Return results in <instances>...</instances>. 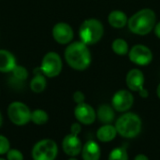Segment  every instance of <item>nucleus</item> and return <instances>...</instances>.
<instances>
[{
	"label": "nucleus",
	"mask_w": 160,
	"mask_h": 160,
	"mask_svg": "<svg viewBox=\"0 0 160 160\" xmlns=\"http://www.w3.org/2000/svg\"><path fill=\"white\" fill-rule=\"evenodd\" d=\"M91 52L82 41L70 43L65 50V60L75 70H85L91 64Z\"/></svg>",
	"instance_id": "nucleus-1"
},
{
	"label": "nucleus",
	"mask_w": 160,
	"mask_h": 160,
	"mask_svg": "<svg viewBox=\"0 0 160 160\" xmlns=\"http://www.w3.org/2000/svg\"><path fill=\"white\" fill-rule=\"evenodd\" d=\"M156 22L157 17L155 11L151 8H143L134 13L128 19V25L133 34L144 36L155 28Z\"/></svg>",
	"instance_id": "nucleus-2"
},
{
	"label": "nucleus",
	"mask_w": 160,
	"mask_h": 160,
	"mask_svg": "<svg viewBox=\"0 0 160 160\" xmlns=\"http://www.w3.org/2000/svg\"><path fill=\"white\" fill-rule=\"evenodd\" d=\"M117 133L126 139H134L142 131V122L141 117L134 112H124L115 122Z\"/></svg>",
	"instance_id": "nucleus-3"
},
{
	"label": "nucleus",
	"mask_w": 160,
	"mask_h": 160,
	"mask_svg": "<svg viewBox=\"0 0 160 160\" xmlns=\"http://www.w3.org/2000/svg\"><path fill=\"white\" fill-rule=\"evenodd\" d=\"M104 26L102 22L97 19H87L80 26L79 36L81 41L86 45H94L98 43L103 37Z\"/></svg>",
	"instance_id": "nucleus-4"
},
{
	"label": "nucleus",
	"mask_w": 160,
	"mask_h": 160,
	"mask_svg": "<svg viewBox=\"0 0 160 160\" xmlns=\"http://www.w3.org/2000/svg\"><path fill=\"white\" fill-rule=\"evenodd\" d=\"M57 154V143L52 139H43L38 142L32 149L33 160H55Z\"/></svg>",
	"instance_id": "nucleus-5"
},
{
	"label": "nucleus",
	"mask_w": 160,
	"mask_h": 160,
	"mask_svg": "<svg viewBox=\"0 0 160 160\" xmlns=\"http://www.w3.org/2000/svg\"><path fill=\"white\" fill-rule=\"evenodd\" d=\"M31 111L21 101H13L8 107V116L12 124L22 127L31 121Z\"/></svg>",
	"instance_id": "nucleus-6"
},
{
	"label": "nucleus",
	"mask_w": 160,
	"mask_h": 160,
	"mask_svg": "<svg viewBox=\"0 0 160 160\" xmlns=\"http://www.w3.org/2000/svg\"><path fill=\"white\" fill-rule=\"evenodd\" d=\"M39 68L41 72L48 78L57 77L63 68V63L60 55L54 52H47L42 58Z\"/></svg>",
	"instance_id": "nucleus-7"
},
{
	"label": "nucleus",
	"mask_w": 160,
	"mask_h": 160,
	"mask_svg": "<svg viewBox=\"0 0 160 160\" xmlns=\"http://www.w3.org/2000/svg\"><path fill=\"white\" fill-rule=\"evenodd\" d=\"M134 103V97L128 90L117 91L112 98V108L119 112H127L130 110Z\"/></svg>",
	"instance_id": "nucleus-8"
},
{
	"label": "nucleus",
	"mask_w": 160,
	"mask_h": 160,
	"mask_svg": "<svg viewBox=\"0 0 160 160\" xmlns=\"http://www.w3.org/2000/svg\"><path fill=\"white\" fill-rule=\"evenodd\" d=\"M128 56L130 61L138 66H147L153 60L152 51L142 44L134 45L128 52Z\"/></svg>",
	"instance_id": "nucleus-9"
},
{
	"label": "nucleus",
	"mask_w": 160,
	"mask_h": 160,
	"mask_svg": "<svg viewBox=\"0 0 160 160\" xmlns=\"http://www.w3.org/2000/svg\"><path fill=\"white\" fill-rule=\"evenodd\" d=\"M74 116L80 124L90 126L97 119V112L91 105L83 102L77 104L74 109Z\"/></svg>",
	"instance_id": "nucleus-10"
},
{
	"label": "nucleus",
	"mask_w": 160,
	"mask_h": 160,
	"mask_svg": "<svg viewBox=\"0 0 160 160\" xmlns=\"http://www.w3.org/2000/svg\"><path fill=\"white\" fill-rule=\"evenodd\" d=\"M52 37L54 40L59 44H68L74 37V32L72 27L64 22H57L52 28Z\"/></svg>",
	"instance_id": "nucleus-11"
},
{
	"label": "nucleus",
	"mask_w": 160,
	"mask_h": 160,
	"mask_svg": "<svg viewBox=\"0 0 160 160\" xmlns=\"http://www.w3.org/2000/svg\"><path fill=\"white\" fill-rule=\"evenodd\" d=\"M62 148L64 153L68 157L79 156L82 149V143L79 138V135L69 133L65 136L62 142Z\"/></svg>",
	"instance_id": "nucleus-12"
},
{
	"label": "nucleus",
	"mask_w": 160,
	"mask_h": 160,
	"mask_svg": "<svg viewBox=\"0 0 160 160\" xmlns=\"http://www.w3.org/2000/svg\"><path fill=\"white\" fill-rule=\"evenodd\" d=\"M145 78L142 70L138 68H133L129 70L126 77V82L128 88L133 92H141L144 87Z\"/></svg>",
	"instance_id": "nucleus-13"
},
{
	"label": "nucleus",
	"mask_w": 160,
	"mask_h": 160,
	"mask_svg": "<svg viewBox=\"0 0 160 160\" xmlns=\"http://www.w3.org/2000/svg\"><path fill=\"white\" fill-rule=\"evenodd\" d=\"M82 160H99L101 158V149L95 141H87L82 149Z\"/></svg>",
	"instance_id": "nucleus-14"
},
{
	"label": "nucleus",
	"mask_w": 160,
	"mask_h": 160,
	"mask_svg": "<svg viewBox=\"0 0 160 160\" xmlns=\"http://www.w3.org/2000/svg\"><path fill=\"white\" fill-rule=\"evenodd\" d=\"M16 66L15 56L8 50H0V72H11Z\"/></svg>",
	"instance_id": "nucleus-15"
},
{
	"label": "nucleus",
	"mask_w": 160,
	"mask_h": 160,
	"mask_svg": "<svg viewBox=\"0 0 160 160\" xmlns=\"http://www.w3.org/2000/svg\"><path fill=\"white\" fill-rule=\"evenodd\" d=\"M115 126L112 124H104L97 131V139L101 142H110L117 136Z\"/></svg>",
	"instance_id": "nucleus-16"
},
{
	"label": "nucleus",
	"mask_w": 160,
	"mask_h": 160,
	"mask_svg": "<svg viewBox=\"0 0 160 160\" xmlns=\"http://www.w3.org/2000/svg\"><path fill=\"white\" fill-rule=\"evenodd\" d=\"M112 106L108 104H102L98 108L97 118L102 124H112L115 118V112Z\"/></svg>",
	"instance_id": "nucleus-17"
},
{
	"label": "nucleus",
	"mask_w": 160,
	"mask_h": 160,
	"mask_svg": "<svg viewBox=\"0 0 160 160\" xmlns=\"http://www.w3.org/2000/svg\"><path fill=\"white\" fill-rule=\"evenodd\" d=\"M35 76L30 82V88L34 93H41L45 90L46 85H47V81H46V76L41 72L40 68H36L34 70Z\"/></svg>",
	"instance_id": "nucleus-18"
},
{
	"label": "nucleus",
	"mask_w": 160,
	"mask_h": 160,
	"mask_svg": "<svg viewBox=\"0 0 160 160\" xmlns=\"http://www.w3.org/2000/svg\"><path fill=\"white\" fill-rule=\"evenodd\" d=\"M128 19L125 12L121 10H113L108 16V22L113 28H123L128 24Z\"/></svg>",
	"instance_id": "nucleus-19"
},
{
	"label": "nucleus",
	"mask_w": 160,
	"mask_h": 160,
	"mask_svg": "<svg viewBox=\"0 0 160 160\" xmlns=\"http://www.w3.org/2000/svg\"><path fill=\"white\" fill-rule=\"evenodd\" d=\"M112 49L114 53L118 55H126L129 52L128 42L123 38H116L112 43Z\"/></svg>",
	"instance_id": "nucleus-20"
},
{
	"label": "nucleus",
	"mask_w": 160,
	"mask_h": 160,
	"mask_svg": "<svg viewBox=\"0 0 160 160\" xmlns=\"http://www.w3.org/2000/svg\"><path fill=\"white\" fill-rule=\"evenodd\" d=\"M48 113L41 109H37L31 112V122L37 126H43L48 122Z\"/></svg>",
	"instance_id": "nucleus-21"
},
{
	"label": "nucleus",
	"mask_w": 160,
	"mask_h": 160,
	"mask_svg": "<svg viewBox=\"0 0 160 160\" xmlns=\"http://www.w3.org/2000/svg\"><path fill=\"white\" fill-rule=\"evenodd\" d=\"M108 160H128V154L126 146L112 149L108 157Z\"/></svg>",
	"instance_id": "nucleus-22"
},
{
	"label": "nucleus",
	"mask_w": 160,
	"mask_h": 160,
	"mask_svg": "<svg viewBox=\"0 0 160 160\" xmlns=\"http://www.w3.org/2000/svg\"><path fill=\"white\" fill-rule=\"evenodd\" d=\"M11 73H12V76H13V78L16 80V81H18V82H24L26 79H27V77H28V71H27V69L24 68V67H22V66H16L14 68H13V70L11 71Z\"/></svg>",
	"instance_id": "nucleus-23"
},
{
	"label": "nucleus",
	"mask_w": 160,
	"mask_h": 160,
	"mask_svg": "<svg viewBox=\"0 0 160 160\" xmlns=\"http://www.w3.org/2000/svg\"><path fill=\"white\" fill-rule=\"evenodd\" d=\"M10 149V142L8 139L3 135H0V156L6 155Z\"/></svg>",
	"instance_id": "nucleus-24"
},
{
	"label": "nucleus",
	"mask_w": 160,
	"mask_h": 160,
	"mask_svg": "<svg viewBox=\"0 0 160 160\" xmlns=\"http://www.w3.org/2000/svg\"><path fill=\"white\" fill-rule=\"evenodd\" d=\"M6 155L7 160H23L22 153L17 149H9V151Z\"/></svg>",
	"instance_id": "nucleus-25"
},
{
	"label": "nucleus",
	"mask_w": 160,
	"mask_h": 160,
	"mask_svg": "<svg viewBox=\"0 0 160 160\" xmlns=\"http://www.w3.org/2000/svg\"><path fill=\"white\" fill-rule=\"evenodd\" d=\"M73 100L76 104H81L85 102V96L82 91H76L73 94Z\"/></svg>",
	"instance_id": "nucleus-26"
},
{
	"label": "nucleus",
	"mask_w": 160,
	"mask_h": 160,
	"mask_svg": "<svg viewBox=\"0 0 160 160\" xmlns=\"http://www.w3.org/2000/svg\"><path fill=\"white\" fill-rule=\"evenodd\" d=\"M82 131V126L79 122L77 123H73L70 127V133H73V134H76V135H79Z\"/></svg>",
	"instance_id": "nucleus-27"
},
{
	"label": "nucleus",
	"mask_w": 160,
	"mask_h": 160,
	"mask_svg": "<svg viewBox=\"0 0 160 160\" xmlns=\"http://www.w3.org/2000/svg\"><path fill=\"white\" fill-rule=\"evenodd\" d=\"M139 95H140V97L142 98H147L148 96H149V92H148L147 89L143 88L141 92H139Z\"/></svg>",
	"instance_id": "nucleus-28"
},
{
	"label": "nucleus",
	"mask_w": 160,
	"mask_h": 160,
	"mask_svg": "<svg viewBox=\"0 0 160 160\" xmlns=\"http://www.w3.org/2000/svg\"><path fill=\"white\" fill-rule=\"evenodd\" d=\"M154 30H155V34H156V36H157V37H158V38L160 39V22H158V23L155 25Z\"/></svg>",
	"instance_id": "nucleus-29"
},
{
	"label": "nucleus",
	"mask_w": 160,
	"mask_h": 160,
	"mask_svg": "<svg viewBox=\"0 0 160 160\" xmlns=\"http://www.w3.org/2000/svg\"><path fill=\"white\" fill-rule=\"evenodd\" d=\"M134 160H150V159L148 158V157H147V156H145V155H143V154H138V155L135 157Z\"/></svg>",
	"instance_id": "nucleus-30"
},
{
	"label": "nucleus",
	"mask_w": 160,
	"mask_h": 160,
	"mask_svg": "<svg viewBox=\"0 0 160 160\" xmlns=\"http://www.w3.org/2000/svg\"><path fill=\"white\" fill-rule=\"evenodd\" d=\"M157 96L160 99V83L158 85V88H157Z\"/></svg>",
	"instance_id": "nucleus-31"
},
{
	"label": "nucleus",
	"mask_w": 160,
	"mask_h": 160,
	"mask_svg": "<svg viewBox=\"0 0 160 160\" xmlns=\"http://www.w3.org/2000/svg\"><path fill=\"white\" fill-rule=\"evenodd\" d=\"M2 124H3V117H2V114L0 112V128L2 127Z\"/></svg>",
	"instance_id": "nucleus-32"
},
{
	"label": "nucleus",
	"mask_w": 160,
	"mask_h": 160,
	"mask_svg": "<svg viewBox=\"0 0 160 160\" xmlns=\"http://www.w3.org/2000/svg\"><path fill=\"white\" fill-rule=\"evenodd\" d=\"M68 160H78V159L76 158V157H70V158H69Z\"/></svg>",
	"instance_id": "nucleus-33"
},
{
	"label": "nucleus",
	"mask_w": 160,
	"mask_h": 160,
	"mask_svg": "<svg viewBox=\"0 0 160 160\" xmlns=\"http://www.w3.org/2000/svg\"><path fill=\"white\" fill-rule=\"evenodd\" d=\"M0 160H7V159H5V158H0Z\"/></svg>",
	"instance_id": "nucleus-34"
}]
</instances>
